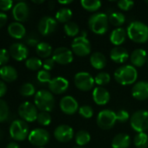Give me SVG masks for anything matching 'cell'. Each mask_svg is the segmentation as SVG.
I'll return each mask as SVG.
<instances>
[{
    "mask_svg": "<svg viewBox=\"0 0 148 148\" xmlns=\"http://www.w3.org/2000/svg\"><path fill=\"white\" fill-rule=\"evenodd\" d=\"M28 140L30 143L37 147H43L50 140L49 133L43 128H36L30 132Z\"/></svg>",
    "mask_w": 148,
    "mask_h": 148,
    "instance_id": "obj_9",
    "label": "cell"
},
{
    "mask_svg": "<svg viewBox=\"0 0 148 148\" xmlns=\"http://www.w3.org/2000/svg\"><path fill=\"white\" fill-rule=\"evenodd\" d=\"M10 52L5 49H0V66H5L10 60Z\"/></svg>",
    "mask_w": 148,
    "mask_h": 148,
    "instance_id": "obj_44",
    "label": "cell"
},
{
    "mask_svg": "<svg viewBox=\"0 0 148 148\" xmlns=\"http://www.w3.org/2000/svg\"><path fill=\"white\" fill-rule=\"evenodd\" d=\"M91 65L96 69H103L106 66V58L104 54L100 52H95L92 54L90 57Z\"/></svg>",
    "mask_w": 148,
    "mask_h": 148,
    "instance_id": "obj_27",
    "label": "cell"
},
{
    "mask_svg": "<svg viewBox=\"0 0 148 148\" xmlns=\"http://www.w3.org/2000/svg\"><path fill=\"white\" fill-rule=\"evenodd\" d=\"M7 30L9 35L15 39H21L26 35V29L24 26L19 22H13L10 23Z\"/></svg>",
    "mask_w": 148,
    "mask_h": 148,
    "instance_id": "obj_22",
    "label": "cell"
},
{
    "mask_svg": "<svg viewBox=\"0 0 148 148\" xmlns=\"http://www.w3.org/2000/svg\"><path fill=\"white\" fill-rule=\"evenodd\" d=\"M74 135L73 129L68 125H59L54 130L55 139L62 143H66L72 140Z\"/></svg>",
    "mask_w": 148,
    "mask_h": 148,
    "instance_id": "obj_15",
    "label": "cell"
},
{
    "mask_svg": "<svg viewBox=\"0 0 148 148\" xmlns=\"http://www.w3.org/2000/svg\"><path fill=\"white\" fill-rule=\"evenodd\" d=\"M10 111L8 104L5 101L0 99V122H3L9 117Z\"/></svg>",
    "mask_w": 148,
    "mask_h": 148,
    "instance_id": "obj_38",
    "label": "cell"
},
{
    "mask_svg": "<svg viewBox=\"0 0 148 148\" xmlns=\"http://www.w3.org/2000/svg\"><path fill=\"white\" fill-rule=\"evenodd\" d=\"M34 3H44V0H40V1H36V0H33L32 1Z\"/></svg>",
    "mask_w": 148,
    "mask_h": 148,
    "instance_id": "obj_52",
    "label": "cell"
},
{
    "mask_svg": "<svg viewBox=\"0 0 148 148\" xmlns=\"http://www.w3.org/2000/svg\"><path fill=\"white\" fill-rule=\"evenodd\" d=\"M37 121L40 125L46 127V126H49L51 124V117L48 112H40V113H38Z\"/></svg>",
    "mask_w": 148,
    "mask_h": 148,
    "instance_id": "obj_39",
    "label": "cell"
},
{
    "mask_svg": "<svg viewBox=\"0 0 148 148\" xmlns=\"http://www.w3.org/2000/svg\"><path fill=\"white\" fill-rule=\"evenodd\" d=\"M10 56L16 61H23L24 60L29 54V50L27 47L21 42H14L10 46L9 49Z\"/></svg>",
    "mask_w": 148,
    "mask_h": 148,
    "instance_id": "obj_18",
    "label": "cell"
},
{
    "mask_svg": "<svg viewBox=\"0 0 148 148\" xmlns=\"http://www.w3.org/2000/svg\"><path fill=\"white\" fill-rule=\"evenodd\" d=\"M18 114L24 121L33 122L37 121L38 113L35 104H32L30 101H25L19 106Z\"/></svg>",
    "mask_w": 148,
    "mask_h": 148,
    "instance_id": "obj_10",
    "label": "cell"
},
{
    "mask_svg": "<svg viewBox=\"0 0 148 148\" xmlns=\"http://www.w3.org/2000/svg\"><path fill=\"white\" fill-rule=\"evenodd\" d=\"M128 37L137 43H145L148 40V26L147 24L135 21L131 23L126 30Z\"/></svg>",
    "mask_w": 148,
    "mask_h": 148,
    "instance_id": "obj_1",
    "label": "cell"
},
{
    "mask_svg": "<svg viewBox=\"0 0 148 148\" xmlns=\"http://www.w3.org/2000/svg\"><path fill=\"white\" fill-rule=\"evenodd\" d=\"M64 29H65V34L68 36H76L79 34V25L76 23L71 22V21L65 24Z\"/></svg>",
    "mask_w": 148,
    "mask_h": 148,
    "instance_id": "obj_35",
    "label": "cell"
},
{
    "mask_svg": "<svg viewBox=\"0 0 148 148\" xmlns=\"http://www.w3.org/2000/svg\"><path fill=\"white\" fill-rule=\"evenodd\" d=\"M72 3V0H67V1H58V3L60 4H69V3Z\"/></svg>",
    "mask_w": 148,
    "mask_h": 148,
    "instance_id": "obj_51",
    "label": "cell"
},
{
    "mask_svg": "<svg viewBox=\"0 0 148 148\" xmlns=\"http://www.w3.org/2000/svg\"><path fill=\"white\" fill-rule=\"evenodd\" d=\"M94 81L95 83L99 85V87H102L111 82V75L106 72H100L95 76Z\"/></svg>",
    "mask_w": 148,
    "mask_h": 148,
    "instance_id": "obj_36",
    "label": "cell"
},
{
    "mask_svg": "<svg viewBox=\"0 0 148 148\" xmlns=\"http://www.w3.org/2000/svg\"><path fill=\"white\" fill-rule=\"evenodd\" d=\"M95 81L87 72H79L74 76V84L81 91H89L93 88Z\"/></svg>",
    "mask_w": 148,
    "mask_h": 148,
    "instance_id": "obj_11",
    "label": "cell"
},
{
    "mask_svg": "<svg viewBox=\"0 0 148 148\" xmlns=\"http://www.w3.org/2000/svg\"><path fill=\"white\" fill-rule=\"evenodd\" d=\"M126 31L125 29L123 28H117L115 29H113L110 35V41L111 42L119 47L126 40Z\"/></svg>",
    "mask_w": 148,
    "mask_h": 148,
    "instance_id": "obj_25",
    "label": "cell"
},
{
    "mask_svg": "<svg viewBox=\"0 0 148 148\" xmlns=\"http://www.w3.org/2000/svg\"><path fill=\"white\" fill-rule=\"evenodd\" d=\"M6 91H7L6 84L3 81H0V97H3L6 94Z\"/></svg>",
    "mask_w": 148,
    "mask_h": 148,
    "instance_id": "obj_49",
    "label": "cell"
},
{
    "mask_svg": "<svg viewBox=\"0 0 148 148\" xmlns=\"http://www.w3.org/2000/svg\"><path fill=\"white\" fill-rule=\"evenodd\" d=\"M72 16V11L69 8H62L58 10L56 13L55 19L59 23H68Z\"/></svg>",
    "mask_w": 148,
    "mask_h": 148,
    "instance_id": "obj_29",
    "label": "cell"
},
{
    "mask_svg": "<svg viewBox=\"0 0 148 148\" xmlns=\"http://www.w3.org/2000/svg\"><path fill=\"white\" fill-rule=\"evenodd\" d=\"M138 78V71L132 65H125L116 69L114 72L115 81L123 85H131L135 83Z\"/></svg>",
    "mask_w": 148,
    "mask_h": 148,
    "instance_id": "obj_2",
    "label": "cell"
},
{
    "mask_svg": "<svg viewBox=\"0 0 148 148\" xmlns=\"http://www.w3.org/2000/svg\"><path fill=\"white\" fill-rule=\"evenodd\" d=\"M108 17L110 23L115 27H120L126 22V16L121 12H113Z\"/></svg>",
    "mask_w": 148,
    "mask_h": 148,
    "instance_id": "obj_32",
    "label": "cell"
},
{
    "mask_svg": "<svg viewBox=\"0 0 148 148\" xmlns=\"http://www.w3.org/2000/svg\"><path fill=\"white\" fill-rule=\"evenodd\" d=\"M26 42H27L29 45H31V46H36V47H37V45L39 43V42H38V39L34 36V34H31V35L27 37Z\"/></svg>",
    "mask_w": 148,
    "mask_h": 148,
    "instance_id": "obj_47",
    "label": "cell"
},
{
    "mask_svg": "<svg viewBox=\"0 0 148 148\" xmlns=\"http://www.w3.org/2000/svg\"><path fill=\"white\" fill-rule=\"evenodd\" d=\"M36 52L38 56L42 58H48L52 54V48L47 42H39L36 47Z\"/></svg>",
    "mask_w": 148,
    "mask_h": 148,
    "instance_id": "obj_28",
    "label": "cell"
},
{
    "mask_svg": "<svg viewBox=\"0 0 148 148\" xmlns=\"http://www.w3.org/2000/svg\"><path fill=\"white\" fill-rule=\"evenodd\" d=\"M69 88V82L61 76L55 77L51 79L49 82V89L50 92L55 95H61L65 93Z\"/></svg>",
    "mask_w": 148,
    "mask_h": 148,
    "instance_id": "obj_17",
    "label": "cell"
},
{
    "mask_svg": "<svg viewBox=\"0 0 148 148\" xmlns=\"http://www.w3.org/2000/svg\"><path fill=\"white\" fill-rule=\"evenodd\" d=\"M130 144H131V139L128 134H119L113 138V140L112 141V147L128 148Z\"/></svg>",
    "mask_w": 148,
    "mask_h": 148,
    "instance_id": "obj_26",
    "label": "cell"
},
{
    "mask_svg": "<svg viewBox=\"0 0 148 148\" xmlns=\"http://www.w3.org/2000/svg\"><path fill=\"white\" fill-rule=\"evenodd\" d=\"M36 90H35V87L30 83V82H26V83H24L20 89H19V93L21 95L23 96H25V97H28V96H31L35 94Z\"/></svg>",
    "mask_w": 148,
    "mask_h": 148,
    "instance_id": "obj_37",
    "label": "cell"
},
{
    "mask_svg": "<svg viewBox=\"0 0 148 148\" xmlns=\"http://www.w3.org/2000/svg\"><path fill=\"white\" fill-rule=\"evenodd\" d=\"M13 8V2L11 0H0V10L7 11Z\"/></svg>",
    "mask_w": 148,
    "mask_h": 148,
    "instance_id": "obj_45",
    "label": "cell"
},
{
    "mask_svg": "<svg viewBox=\"0 0 148 148\" xmlns=\"http://www.w3.org/2000/svg\"><path fill=\"white\" fill-rule=\"evenodd\" d=\"M5 148H19V146L16 142H10Z\"/></svg>",
    "mask_w": 148,
    "mask_h": 148,
    "instance_id": "obj_50",
    "label": "cell"
},
{
    "mask_svg": "<svg viewBox=\"0 0 148 148\" xmlns=\"http://www.w3.org/2000/svg\"><path fill=\"white\" fill-rule=\"evenodd\" d=\"M132 95L139 101L148 99V82L141 81L136 82L132 89Z\"/></svg>",
    "mask_w": 148,
    "mask_h": 148,
    "instance_id": "obj_19",
    "label": "cell"
},
{
    "mask_svg": "<svg viewBox=\"0 0 148 148\" xmlns=\"http://www.w3.org/2000/svg\"><path fill=\"white\" fill-rule=\"evenodd\" d=\"M130 60L133 67H142L147 60V53L142 49H137L133 51L130 56Z\"/></svg>",
    "mask_w": 148,
    "mask_h": 148,
    "instance_id": "obj_21",
    "label": "cell"
},
{
    "mask_svg": "<svg viewBox=\"0 0 148 148\" xmlns=\"http://www.w3.org/2000/svg\"><path fill=\"white\" fill-rule=\"evenodd\" d=\"M92 99L97 105L104 106L110 101L109 92L103 87H97L92 91Z\"/></svg>",
    "mask_w": 148,
    "mask_h": 148,
    "instance_id": "obj_20",
    "label": "cell"
},
{
    "mask_svg": "<svg viewBox=\"0 0 148 148\" xmlns=\"http://www.w3.org/2000/svg\"><path fill=\"white\" fill-rule=\"evenodd\" d=\"M79 114L80 116H82L85 119H90L93 115V110L92 107L88 105H84L79 108Z\"/></svg>",
    "mask_w": 148,
    "mask_h": 148,
    "instance_id": "obj_40",
    "label": "cell"
},
{
    "mask_svg": "<svg viewBox=\"0 0 148 148\" xmlns=\"http://www.w3.org/2000/svg\"><path fill=\"white\" fill-rule=\"evenodd\" d=\"M146 3H147V4H148V1H146Z\"/></svg>",
    "mask_w": 148,
    "mask_h": 148,
    "instance_id": "obj_56",
    "label": "cell"
},
{
    "mask_svg": "<svg viewBox=\"0 0 148 148\" xmlns=\"http://www.w3.org/2000/svg\"><path fill=\"white\" fill-rule=\"evenodd\" d=\"M91 140V135L90 134L85 130H80L77 133L75 136V141L78 146L83 147L86 144H88Z\"/></svg>",
    "mask_w": 148,
    "mask_h": 148,
    "instance_id": "obj_31",
    "label": "cell"
},
{
    "mask_svg": "<svg viewBox=\"0 0 148 148\" xmlns=\"http://www.w3.org/2000/svg\"><path fill=\"white\" fill-rule=\"evenodd\" d=\"M58 27V22L51 16H44L40 19L38 28V31L43 36H49L53 33Z\"/></svg>",
    "mask_w": 148,
    "mask_h": 148,
    "instance_id": "obj_13",
    "label": "cell"
},
{
    "mask_svg": "<svg viewBox=\"0 0 148 148\" xmlns=\"http://www.w3.org/2000/svg\"><path fill=\"white\" fill-rule=\"evenodd\" d=\"M59 107H60L61 111L64 114H68V115L74 114L79 108L77 100L71 95H66L63 97L60 100Z\"/></svg>",
    "mask_w": 148,
    "mask_h": 148,
    "instance_id": "obj_14",
    "label": "cell"
},
{
    "mask_svg": "<svg viewBox=\"0 0 148 148\" xmlns=\"http://www.w3.org/2000/svg\"><path fill=\"white\" fill-rule=\"evenodd\" d=\"M0 77L3 82H11L17 78V72L15 68L5 65L0 69Z\"/></svg>",
    "mask_w": 148,
    "mask_h": 148,
    "instance_id": "obj_24",
    "label": "cell"
},
{
    "mask_svg": "<svg viewBox=\"0 0 148 148\" xmlns=\"http://www.w3.org/2000/svg\"><path fill=\"white\" fill-rule=\"evenodd\" d=\"M109 17L103 12H98L92 15L88 21L91 30L97 35H104L108 29Z\"/></svg>",
    "mask_w": 148,
    "mask_h": 148,
    "instance_id": "obj_4",
    "label": "cell"
},
{
    "mask_svg": "<svg viewBox=\"0 0 148 148\" xmlns=\"http://www.w3.org/2000/svg\"><path fill=\"white\" fill-rule=\"evenodd\" d=\"M7 20H8L7 15L4 12H0V28L5 25V23H7Z\"/></svg>",
    "mask_w": 148,
    "mask_h": 148,
    "instance_id": "obj_48",
    "label": "cell"
},
{
    "mask_svg": "<svg viewBox=\"0 0 148 148\" xmlns=\"http://www.w3.org/2000/svg\"><path fill=\"white\" fill-rule=\"evenodd\" d=\"M116 121V113L110 109H104L100 111L97 116V124L101 129L104 130H109L113 128Z\"/></svg>",
    "mask_w": 148,
    "mask_h": 148,
    "instance_id": "obj_7",
    "label": "cell"
},
{
    "mask_svg": "<svg viewBox=\"0 0 148 148\" xmlns=\"http://www.w3.org/2000/svg\"><path fill=\"white\" fill-rule=\"evenodd\" d=\"M54 64H55V62L52 58H47L43 62V68L44 70L50 71L54 68Z\"/></svg>",
    "mask_w": 148,
    "mask_h": 148,
    "instance_id": "obj_46",
    "label": "cell"
},
{
    "mask_svg": "<svg viewBox=\"0 0 148 148\" xmlns=\"http://www.w3.org/2000/svg\"><path fill=\"white\" fill-rule=\"evenodd\" d=\"M30 10L25 2H18L12 8V15L17 22H24L29 17Z\"/></svg>",
    "mask_w": 148,
    "mask_h": 148,
    "instance_id": "obj_16",
    "label": "cell"
},
{
    "mask_svg": "<svg viewBox=\"0 0 148 148\" xmlns=\"http://www.w3.org/2000/svg\"><path fill=\"white\" fill-rule=\"evenodd\" d=\"M134 5V2L131 0H120L118 2V6L122 10H131Z\"/></svg>",
    "mask_w": 148,
    "mask_h": 148,
    "instance_id": "obj_42",
    "label": "cell"
},
{
    "mask_svg": "<svg viewBox=\"0 0 148 148\" xmlns=\"http://www.w3.org/2000/svg\"><path fill=\"white\" fill-rule=\"evenodd\" d=\"M131 127L137 133H145L148 130V111H136L130 118Z\"/></svg>",
    "mask_w": 148,
    "mask_h": 148,
    "instance_id": "obj_6",
    "label": "cell"
},
{
    "mask_svg": "<svg viewBox=\"0 0 148 148\" xmlns=\"http://www.w3.org/2000/svg\"><path fill=\"white\" fill-rule=\"evenodd\" d=\"M110 58L116 63H124L129 58V54L125 48L119 46L111 50Z\"/></svg>",
    "mask_w": 148,
    "mask_h": 148,
    "instance_id": "obj_23",
    "label": "cell"
},
{
    "mask_svg": "<svg viewBox=\"0 0 148 148\" xmlns=\"http://www.w3.org/2000/svg\"><path fill=\"white\" fill-rule=\"evenodd\" d=\"M72 52L80 56H86L91 53V43L90 41L85 36H77L72 42Z\"/></svg>",
    "mask_w": 148,
    "mask_h": 148,
    "instance_id": "obj_8",
    "label": "cell"
},
{
    "mask_svg": "<svg viewBox=\"0 0 148 148\" xmlns=\"http://www.w3.org/2000/svg\"><path fill=\"white\" fill-rule=\"evenodd\" d=\"M2 138H3V132H2V130L0 129V140H1Z\"/></svg>",
    "mask_w": 148,
    "mask_h": 148,
    "instance_id": "obj_54",
    "label": "cell"
},
{
    "mask_svg": "<svg viewBox=\"0 0 148 148\" xmlns=\"http://www.w3.org/2000/svg\"><path fill=\"white\" fill-rule=\"evenodd\" d=\"M134 145L137 148L148 147V135L146 133H138L134 137Z\"/></svg>",
    "mask_w": 148,
    "mask_h": 148,
    "instance_id": "obj_33",
    "label": "cell"
},
{
    "mask_svg": "<svg viewBox=\"0 0 148 148\" xmlns=\"http://www.w3.org/2000/svg\"><path fill=\"white\" fill-rule=\"evenodd\" d=\"M34 103L41 112H51L55 105V100L51 92L48 90H39L34 97Z\"/></svg>",
    "mask_w": 148,
    "mask_h": 148,
    "instance_id": "obj_3",
    "label": "cell"
},
{
    "mask_svg": "<svg viewBox=\"0 0 148 148\" xmlns=\"http://www.w3.org/2000/svg\"><path fill=\"white\" fill-rule=\"evenodd\" d=\"M81 6L87 11L94 12L100 9L102 3L99 0H81Z\"/></svg>",
    "mask_w": 148,
    "mask_h": 148,
    "instance_id": "obj_30",
    "label": "cell"
},
{
    "mask_svg": "<svg viewBox=\"0 0 148 148\" xmlns=\"http://www.w3.org/2000/svg\"><path fill=\"white\" fill-rule=\"evenodd\" d=\"M55 62L61 65H67L72 62L73 61V53L71 49L66 47H59L57 48L53 53L51 57Z\"/></svg>",
    "mask_w": 148,
    "mask_h": 148,
    "instance_id": "obj_12",
    "label": "cell"
},
{
    "mask_svg": "<svg viewBox=\"0 0 148 148\" xmlns=\"http://www.w3.org/2000/svg\"><path fill=\"white\" fill-rule=\"evenodd\" d=\"M37 78H38V81L41 83H49L51 81V76L50 72L44 69L39 70L38 72Z\"/></svg>",
    "mask_w": 148,
    "mask_h": 148,
    "instance_id": "obj_41",
    "label": "cell"
},
{
    "mask_svg": "<svg viewBox=\"0 0 148 148\" xmlns=\"http://www.w3.org/2000/svg\"><path fill=\"white\" fill-rule=\"evenodd\" d=\"M75 148H85V147H75Z\"/></svg>",
    "mask_w": 148,
    "mask_h": 148,
    "instance_id": "obj_55",
    "label": "cell"
},
{
    "mask_svg": "<svg viewBox=\"0 0 148 148\" xmlns=\"http://www.w3.org/2000/svg\"><path fill=\"white\" fill-rule=\"evenodd\" d=\"M25 66L28 69L32 70V71H36V70L40 69V68L43 66V62L38 57H31V58L26 60Z\"/></svg>",
    "mask_w": 148,
    "mask_h": 148,
    "instance_id": "obj_34",
    "label": "cell"
},
{
    "mask_svg": "<svg viewBox=\"0 0 148 148\" xmlns=\"http://www.w3.org/2000/svg\"><path fill=\"white\" fill-rule=\"evenodd\" d=\"M49 6H51L50 8H51V9H52V8H53V6H54V2H51V3H49Z\"/></svg>",
    "mask_w": 148,
    "mask_h": 148,
    "instance_id": "obj_53",
    "label": "cell"
},
{
    "mask_svg": "<svg viewBox=\"0 0 148 148\" xmlns=\"http://www.w3.org/2000/svg\"><path fill=\"white\" fill-rule=\"evenodd\" d=\"M147 66H148V58H147Z\"/></svg>",
    "mask_w": 148,
    "mask_h": 148,
    "instance_id": "obj_57",
    "label": "cell"
},
{
    "mask_svg": "<svg viewBox=\"0 0 148 148\" xmlns=\"http://www.w3.org/2000/svg\"><path fill=\"white\" fill-rule=\"evenodd\" d=\"M10 135L16 141H23L29 136V127L24 121L15 120L10 127Z\"/></svg>",
    "mask_w": 148,
    "mask_h": 148,
    "instance_id": "obj_5",
    "label": "cell"
},
{
    "mask_svg": "<svg viewBox=\"0 0 148 148\" xmlns=\"http://www.w3.org/2000/svg\"><path fill=\"white\" fill-rule=\"evenodd\" d=\"M38 148H44V147H38Z\"/></svg>",
    "mask_w": 148,
    "mask_h": 148,
    "instance_id": "obj_58",
    "label": "cell"
},
{
    "mask_svg": "<svg viewBox=\"0 0 148 148\" xmlns=\"http://www.w3.org/2000/svg\"><path fill=\"white\" fill-rule=\"evenodd\" d=\"M116 117H117V121H120L121 123L126 122L130 119V115L127 111L121 109L116 113Z\"/></svg>",
    "mask_w": 148,
    "mask_h": 148,
    "instance_id": "obj_43",
    "label": "cell"
}]
</instances>
